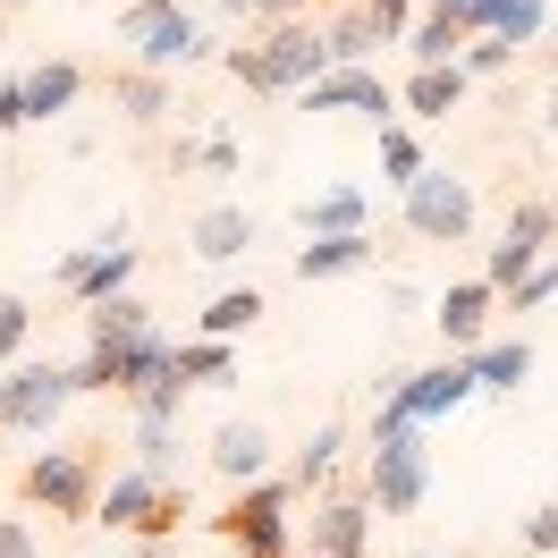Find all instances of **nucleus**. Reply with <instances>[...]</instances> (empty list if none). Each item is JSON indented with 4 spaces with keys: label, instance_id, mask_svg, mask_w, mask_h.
Here are the masks:
<instances>
[{
    "label": "nucleus",
    "instance_id": "obj_40",
    "mask_svg": "<svg viewBox=\"0 0 558 558\" xmlns=\"http://www.w3.org/2000/svg\"><path fill=\"white\" fill-rule=\"evenodd\" d=\"M9 128H26V102H17V85L0 76V136H9Z\"/></svg>",
    "mask_w": 558,
    "mask_h": 558
},
{
    "label": "nucleus",
    "instance_id": "obj_32",
    "mask_svg": "<svg viewBox=\"0 0 558 558\" xmlns=\"http://www.w3.org/2000/svg\"><path fill=\"white\" fill-rule=\"evenodd\" d=\"M26 330H35V305H26V296H0V364L26 348Z\"/></svg>",
    "mask_w": 558,
    "mask_h": 558
},
{
    "label": "nucleus",
    "instance_id": "obj_26",
    "mask_svg": "<svg viewBox=\"0 0 558 558\" xmlns=\"http://www.w3.org/2000/svg\"><path fill=\"white\" fill-rule=\"evenodd\" d=\"M465 364H474V389H524V373H533V348H524V339H508V348H474Z\"/></svg>",
    "mask_w": 558,
    "mask_h": 558
},
{
    "label": "nucleus",
    "instance_id": "obj_2",
    "mask_svg": "<svg viewBox=\"0 0 558 558\" xmlns=\"http://www.w3.org/2000/svg\"><path fill=\"white\" fill-rule=\"evenodd\" d=\"M17 490L35 499L43 517L85 524V517H94V499H102V440H76V449H43L35 465L17 474Z\"/></svg>",
    "mask_w": 558,
    "mask_h": 558
},
{
    "label": "nucleus",
    "instance_id": "obj_39",
    "mask_svg": "<svg viewBox=\"0 0 558 558\" xmlns=\"http://www.w3.org/2000/svg\"><path fill=\"white\" fill-rule=\"evenodd\" d=\"M195 161H204V170H211V178H229V170H238V144H229V136H211V144H204V153H195Z\"/></svg>",
    "mask_w": 558,
    "mask_h": 558
},
{
    "label": "nucleus",
    "instance_id": "obj_44",
    "mask_svg": "<svg viewBox=\"0 0 558 558\" xmlns=\"http://www.w3.org/2000/svg\"><path fill=\"white\" fill-rule=\"evenodd\" d=\"M550 508H558V499H550Z\"/></svg>",
    "mask_w": 558,
    "mask_h": 558
},
{
    "label": "nucleus",
    "instance_id": "obj_25",
    "mask_svg": "<svg viewBox=\"0 0 558 558\" xmlns=\"http://www.w3.org/2000/svg\"><path fill=\"white\" fill-rule=\"evenodd\" d=\"M474 35H490V43L517 51V43L542 35V0H483V26H474Z\"/></svg>",
    "mask_w": 558,
    "mask_h": 558
},
{
    "label": "nucleus",
    "instance_id": "obj_42",
    "mask_svg": "<svg viewBox=\"0 0 558 558\" xmlns=\"http://www.w3.org/2000/svg\"><path fill=\"white\" fill-rule=\"evenodd\" d=\"M550 128H558V94H550Z\"/></svg>",
    "mask_w": 558,
    "mask_h": 558
},
{
    "label": "nucleus",
    "instance_id": "obj_38",
    "mask_svg": "<svg viewBox=\"0 0 558 558\" xmlns=\"http://www.w3.org/2000/svg\"><path fill=\"white\" fill-rule=\"evenodd\" d=\"M0 558H43L35 533H26V517H0Z\"/></svg>",
    "mask_w": 558,
    "mask_h": 558
},
{
    "label": "nucleus",
    "instance_id": "obj_30",
    "mask_svg": "<svg viewBox=\"0 0 558 558\" xmlns=\"http://www.w3.org/2000/svg\"><path fill=\"white\" fill-rule=\"evenodd\" d=\"M178 524H186V483H170L161 499H153V517L136 524V542H144V550H161V542H170Z\"/></svg>",
    "mask_w": 558,
    "mask_h": 558
},
{
    "label": "nucleus",
    "instance_id": "obj_23",
    "mask_svg": "<svg viewBox=\"0 0 558 558\" xmlns=\"http://www.w3.org/2000/svg\"><path fill=\"white\" fill-rule=\"evenodd\" d=\"M457 102H465V69H415L407 76V110L415 119H449Z\"/></svg>",
    "mask_w": 558,
    "mask_h": 558
},
{
    "label": "nucleus",
    "instance_id": "obj_3",
    "mask_svg": "<svg viewBox=\"0 0 558 558\" xmlns=\"http://www.w3.org/2000/svg\"><path fill=\"white\" fill-rule=\"evenodd\" d=\"M153 381H170V339H161V330H144V339H110V348H85L69 364V398H76V389L144 398Z\"/></svg>",
    "mask_w": 558,
    "mask_h": 558
},
{
    "label": "nucleus",
    "instance_id": "obj_34",
    "mask_svg": "<svg viewBox=\"0 0 558 558\" xmlns=\"http://www.w3.org/2000/svg\"><path fill=\"white\" fill-rule=\"evenodd\" d=\"M508 60H517V51H508V43H490V35H474L465 51H457V69H465V76H499Z\"/></svg>",
    "mask_w": 558,
    "mask_h": 558
},
{
    "label": "nucleus",
    "instance_id": "obj_20",
    "mask_svg": "<svg viewBox=\"0 0 558 558\" xmlns=\"http://www.w3.org/2000/svg\"><path fill=\"white\" fill-rule=\"evenodd\" d=\"M110 102L128 110L136 128H153V119H170V76H144V69H119L110 76Z\"/></svg>",
    "mask_w": 558,
    "mask_h": 558
},
{
    "label": "nucleus",
    "instance_id": "obj_14",
    "mask_svg": "<svg viewBox=\"0 0 558 558\" xmlns=\"http://www.w3.org/2000/svg\"><path fill=\"white\" fill-rule=\"evenodd\" d=\"M364 533H373L364 499H322L314 508V558H364Z\"/></svg>",
    "mask_w": 558,
    "mask_h": 558
},
{
    "label": "nucleus",
    "instance_id": "obj_31",
    "mask_svg": "<svg viewBox=\"0 0 558 558\" xmlns=\"http://www.w3.org/2000/svg\"><path fill=\"white\" fill-rule=\"evenodd\" d=\"M381 170L398 178V186H415V178H423V144L407 136V128H381Z\"/></svg>",
    "mask_w": 558,
    "mask_h": 558
},
{
    "label": "nucleus",
    "instance_id": "obj_24",
    "mask_svg": "<svg viewBox=\"0 0 558 558\" xmlns=\"http://www.w3.org/2000/svg\"><path fill=\"white\" fill-rule=\"evenodd\" d=\"M407 51H415V69H457V51H465V35H457L440 9H423L415 26H407Z\"/></svg>",
    "mask_w": 558,
    "mask_h": 558
},
{
    "label": "nucleus",
    "instance_id": "obj_21",
    "mask_svg": "<svg viewBox=\"0 0 558 558\" xmlns=\"http://www.w3.org/2000/svg\"><path fill=\"white\" fill-rule=\"evenodd\" d=\"M144 330H153V305H144V296H110V305H94V314H85V348L144 339Z\"/></svg>",
    "mask_w": 558,
    "mask_h": 558
},
{
    "label": "nucleus",
    "instance_id": "obj_8",
    "mask_svg": "<svg viewBox=\"0 0 558 558\" xmlns=\"http://www.w3.org/2000/svg\"><path fill=\"white\" fill-rule=\"evenodd\" d=\"M550 238H558V204H542V195H524L517 211H508V238L490 245V263H483V279L490 288H517L542 254H550Z\"/></svg>",
    "mask_w": 558,
    "mask_h": 558
},
{
    "label": "nucleus",
    "instance_id": "obj_35",
    "mask_svg": "<svg viewBox=\"0 0 558 558\" xmlns=\"http://www.w3.org/2000/svg\"><path fill=\"white\" fill-rule=\"evenodd\" d=\"M508 296H517V314H533L542 296H558V263H533V271H524L517 288H508Z\"/></svg>",
    "mask_w": 558,
    "mask_h": 558
},
{
    "label": "nucleus",
    "instance_id": "obj_11",
    "mask_svg": "<svg viewBox=\"0 0 558 558\" xmlns=\"http://www.w3.org/2000/svg\"><path fill=\"white\" fill-rule=\"evenodd\" d=\"M490 305H499V288H490V279H457L449 296H440V339H449L457 355H474L483 348V322H490Z\"/></svg>",
    "mask_w": 558,
    "mask_h": 558
},
{
    "label": "nucleus",
    "instance_id": "obj_10",
    "mask_svg": "<svg viewBox=\"0 0 558 558\" xmlns=\"http://www.w3.org/2000/svg\"><path fill=\"white\" fill-rule=\"evenodd\" d=\"M305 110H364V119H381V128H389V110H398V102H389V85L373 69H322L314 85H305Z\"/></svg>",
    "mask_w": 558,
    "mask_h": 558
},
{
    "label": "nucleus",
    "instance_id": "obj_28",
    "mask_svg": "<svg viewBox=\"0 0 558 558\" xmlns=\"http://www.w3.org/2000/svg\"><path fill=\"white\" fill-rule=\"evenodd\" d=\"M136 474H153V483L178 474V423H136Z\"/></svg>",
    "mask_w": 558,
    "mask_h": 558
},
{
    "label": "nucleus",
    "instance_id": "obj_43",
    "mask_svg": "<svg viewBox=\"0 0 558 558\" xmlns=\"http://www.w3.org/2000/svg\"><path fill=\"white\" fill-rule=\"evenodd\" d=\"M407 558H432V550H407Z\"/></svg>",
    "mask_w": 558,
    "mask_h": 558
},
{
    "label": "nucleus",
    "instance_id": "obj_12",
    "mask_svg": "<svg viewBox=\"0 0 558 558\" xmlns=\"http://www.w3.org/2000/svg\"><path fill=\"white\" fill-rule=\"evenodd\" d=\"M186 238H195V254H204V263H238V254H254V238H263V229H254V211H245V204H204Z\"/></svg>",
    "mask_w": 558,
    "mask_h": 558
},
{
    "label": "nucleus",
    "instance_id": "obj_18",
    "mask_svg": "<svg viewBox=\"0 0 558 558\" xmlns=\"http://www.w3.org/2000/svg\"><path fill=\"white\" fill-rule=\"evenodd\" d=\"M373 263V238H314L296 245V279H348Z\"/></svg>",
    "mask_w": 558,
    "mask_h": 558
},
{
    "label": "nucleus",
    "instance_id": "obj_13",
    "mask_svg": "<svg viewBox=\"0 0 558 558\" xmlns=\"http://www.w3.org/2000/svg\"><path fill=\"white\" fill-rule=\"evenodd\" d=\"M211 465H220L238 490L263 483V465H271V432H263V423H220V432H211Z\"/></svg>",
    "mask_w": 558,
    "mask_h": 558
},
{
    "label": "nucleus",
    "instance_id": "obj_4",
    "mask_svg": "<svg viewBox=\"0 0 558 558\" xmlns=\"http://www.w3.org/2000/svg\"><path fill=\"white\" fill-rule=\"evenodd\" d=\"M119 35L136 43L144 76H170V69H186V60H204V35H195V17H186L178 0H136V9L119 17Z\"/></svg>",
    "mask_w": 558,
    "mask_h": 558
},
{
    "label": "nucleus",
    "instance_id": "obj_27",
    "mask_svg": "<svg viewBox=\"0 0 558 558\" xmlns=\"http://www.w3.org/2000/svg\"><path fill=\"white\" fill-rule=\"evenodd\" d=\"M263 322V288H229V296H211L204 305V339H238Z\"/></svg>",
    "mask_w": 558,
    "mask_h": 558
},
{
    "label": "nucleus",
    "instance_id": "obj_6",
    "mask_svg": "<svg viewBox=\"0 0 558 558\" xmlns=\"http://www.w3.org/2000/svg\"><path fill=\"white\" fill-rule=\"evenodd\" d=\"M423 490H432V457H423V432H373V499L381 517H415Z\"/></svg>",
    "mask_w": 558,
    "mask_h": 558
},
{
    "label": "nucleus",
    "instance_id": "obj_41",
    "mask_svg": "<svg viewBox=\"0 0 558 558\" xmlns=\"http://www.w3.org/2000/svg\"><path fill=\"white\" fill-rule=\"evenodd\" d=\"M9 9H26V0H0V17H9Z\"/></svg>",
    "mask_w": 558,
    "mask_h": 558
},
{
    "label": "nucleus",
    "instance_id": "obj_19",
    "mask_svg": "<svg viewBox=\"0 0 558 558\" xmlns=\"http://www.w3.org/2000/svg\"><path fill=\"white\" fill-rule=\"evenodd\" d=\"M238 373V348L229 339H186V348H170V381L195 389V381H229Z\"/></svg>",
    "mask_w": 558,
    "mask_h": 558
},
{
    "label": "nucleus",
    "instance_id": "obj_36",
    "mask_svg": "<svg viewBox=\"0 0 558 558\" xmlns=\"http://www.w3.org/2000/svg\"><path fill=\"white\" fill-rule=\"evenodd\" d=\"M229 17H271V26H288V17H305L314 0H220Z\"/></svg>",
    "mask_w": 558,
    "mask_h": 558
},
{
    "label": "nucleus",
    "instance_id": "obj_37",
    "mask_svg": "<svg viewBox=\"0 0 558 558\" xmlns=\"http://www.w3.org/2000/svg\"><path fill=\"white\" fill-rule=\"evenodd\" d=\"M524 550H542V558L558 550V508H533V517H524Z\"/></svg>",
    "mask_w": 558,
    "mask_h": 558
},
{
    "label": "nucleus",
    "instance_id": "obj_7",
    "mask_svg": "<svg viewBox=\"0 0 558 558\" xmlns=\"http://www.w3.org/2000/svg\"><path fill=\"white\" fill-rule=\"evenodd\" d=\"M407 229H415L423 245H457L474 229V186L449 178V170H423L415 186H407Z\"/></svg>",
    "mask_w": 558,
    "mask_h": 558
},
{
    "label": "nucleus",
    "instance_id": "obj_29",
    "mask_svg": "<svg viewBox=\"0 0 558 558\" xmlns=\"http://www.w3.org/2000/svg\"><path fill=\"white\" fill-rule=\"evenodd\" d=\"M339 449H348V432H339V423H314V440L296 449V483H322V474L339 465Z\"/></svg>",
    "mask_w": 558,
    "mask_h": 558
},
{
    "label": "nucleus",
    "instance_id": "obj_1",
    "mask_svg": "<svg viewBox=\"0 0 558 558\" xmlns=\"http://www.w3.org/2000/svg\"><path fill=\"white\" fill-rule=\"evenodd\" d=\"M220 69L238 76L245 94H305V85H314V76L330 69V51H322V26L288 17V26H263L254 43L220 51Z\"/></svg>",
    "mask_w": 558,
    "mask_h": 558
},
{
    "label": "nucleus",
    "instance_id": "obj_5",
    "mask_svg": "<svg viewBox=\"0 0 558 558\" xmlns=\"http://www.w3.org/2000/svg\"><path fill=\"white\" fill-rule=\"evenodd\" d=\"M211 533L238 558H288V483H245L238 499L211 517Z\"/></svg>",
    "mask_w": 558,
    "mask_h": 558
},
{
    "label": "nucleus",
    "instance_id": "obj_17",
    "mask_svg": "<svg viewBox=\"0 0 558 558\" xmlns=\"http://www.w3.org/2000/svg\"><path fill=\"white\" fill-rule=\"evenodd\" d=\"M305 238H364V195L355 186H330V195H305L296 204Z\"/></svg>",
    "mask_w": 558,
    "mask_h": 558
},
{
    "label": "nucleus",
    "instance_id": "obj_15",
    "mask_svg": "<svg viewBox=\"0 0 558 558\" xmlns=\"http://www.w3.org/2000/svg\"><path fill=\"white\" fill-rule=\"evenodd\" d=\"M76 94H85V69H76V60H43V69L17 76V102H26V119H60Z\"/></svg>",
    "mask_w": 558,
    "mask_h": 558
},
{
    "label": "nucleus",
    "instance_id": "obj_33",
    "mask_svg": "<svg viewBox=\"0 0 558 558\" xmlns=\"http://www.w3.org/2000/svg\"><path fill=\"white\" fill-rule=\"evenodd\" d=\"M355 9L373 17V35H381V43H398L407 26H415V0H355Z\"/></svg>",
    "mask_w": 558,
    "mask_h": 558
},
{
    "label": "nucleus",
    "instance_id": "obj_9",
    "mask_svg": "<svg viewBox=\"0 0 558 558\" xmlns=\"http://www.w3.org/2000/svg\"><path fill=\"white\" fill-rule=\"evenodd\" d=\"M60 407H69V364H17L0 381V423L9 432H43Z\"/></svg>",
    "mask_w": 558,
    "mask_h": 558
},
{
    "label": "nucleus",
    "instance_id": "obj_16",
    "mask_svg": "<svg viewBox=\"0 0 558 558\" xmlns=\"http://www.w3.org/2000/svg\"><path fill=\"white\" fill-rule=\"evenodd\" d=\"M170 483H153V474H119V483H102V499H94V517L110 524V533H136L144 517H153V499H161Z\"/></svg>",
    "mask_w": 558,
    "mask_h": 558
},
{
    "label": "nucleus",
    "instance_id": "obj_22",
    "mask_svg": "<svg viewBox=\"0 0 558 558\" xmlns=\"http://www.w3.org/2000/svg\"><path fill=\"white\" fill-rule=\"evenodd\" d=\"M322 51H330V69H364V60L381 51V35H373V17H364V9H348V17H330V26H322Z\"/></svg>",
    "mask_w": 558,
    "mask_h": 558
}]
</instances>
